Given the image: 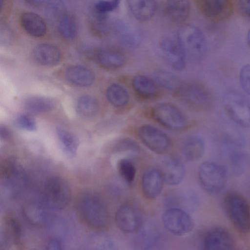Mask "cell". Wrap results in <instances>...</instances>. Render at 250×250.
<instances>
[{
    "instance_id": "9c48e42d",
    "label": "cell",
    "mask_w": 250,
    "mask_h": 250,
    "mask_svg": "<svg viewBox=\"0 0 250 250\" xmlns=\"http://www.w3.org/2000/svg\"><path fill=\"white\" fill-rule=\"evenodd\" d=\"M165 229L170 233L183 235L192 231L194 222L188 213L178 208H168L162 218Z\"/></svg>"
},
{
    "instance_id": "ac0fdd59",
    "label": "cell",
    "mask_w": 250,
    "mask_h": 250,
    "mask_svg": "<svg viewBox=\"0 0 250 250\" xmlns=\"http://www.w3.org/2000/svg\"><path fill=\"white\" fill-rule=\"evenodd\" d=\"M45 204L31 203L26 205L23 210L24 218L31 225L36 227H43L50 220V214Z\"/></svg>"
},
{
    "instance_id": "8fae6325",
    "label": "cell",
    "mask_w": 250,
    "mask_h": 250,
    "mask_svg": "<svg viewBox=\"0 0 250 250\" xmlns=\"http://www.w3.org/2000/svg\"><path fill=\"white\" fill-rule=\"evenodd\" d=\"M195 2L204 16L216 22L229 18L234 9V1L231 0H198Z\"/></svg>"
},
{
    "instance_id": "6da1fadb",
    "label": "cell",
    "mask_w": 250,
    "mask_h": 250,
    "mask_svg": "<svg viewBox=\"0 0 250 250\" xmlns=\"http://www.w3.org/2000/svg\"><path fill=\"white\" fill-rule=\"evenodd\" d=\"M77 211L79 218L86 226L96 230H104L110 224V214L104 201L98 196L86 194L79 200Z\"/></svg>"
},
{
    "instance_id": "7a4b0ae2",
    "label": "cell",
    "mask_w": 250,
    "mask_h": 250,
    "mask_svg": "<svg viewBox=\"0 0 250 250\" xmlns=\"http://www.w3.org/2000/svg\"><path fill=\"white\" fill-rule=\"evenodd\" d=\"M175 94L188 107L197 111L208 110L213 105L210 91L197 80L182 83Z\"/></svg>"
},
{
    "instance_id": "4dcf8cb0",
    "label": "cell",
    "mask_w": 250,
    "mask_h": 250,
    "mask_svg": "<svg viewBox=\"0 0 250 250\" xmlns=\"http://www.w3.org/2000/svg\"><path fill=\"white\" fill-rule=\"evenodd\" d=\"M76 107V110L80 115L84 117H91L96 114L99 105L95 98L85 95L78 99Z\"/></svg>"
},
{
    "instance_id": "d6a6232c",
    "label": "cell",
    "mask_w": 250,
    "mask_h": 250,
    "mask_svg": "<svg viewBox=\"0 0 250 250\" xmlns=\"http://www.w3.org/2000/svg\"><path fill=\"white\" fill-rule=\"evenodd\" d=\"M61 36L67 41L74 40L77 35L78 25L74 17L70 15L63 16L58 25Z\"/></svg>"
},
{
    "instance_id": "ba28073f",
    "label": "cell",
    "mask_w": 250,
    "mask_h": 250,
    "mask_svg": "<svg viewBox=\"0 0 250 250\" xmlns=\"http://www.w3.org/2000/svg\"><path fill=\"white\" fill-rule=\"evenodd\" d=\"M71 190L66 181L60 177L49 178L43 190L45 204L49 207L61 209L65 207L71 199Z\"/></svg>"
},
{
    "instance_id": "4316f807",
    "label": "cell",
    "mask_w": 250,
    "mask_h": 250,
    "mask_svg": "<svg viewBox=\"0 0 250 250\" xmlns=\"http://www.w3.org/2000/svg\"><path fill=\"white\" fill-rule=\"evenodd\" d=\"M197 203L196 195L189 191L174 193L166 199V203L170 206L169 208H178L186 211V208H194Z\"/></svg>"
},
{
    "instance_id": "9a60e30c",
    "label": "cell",
    "mask_w": 250,
    "mask_h": 250,
    "mask_svg": "<svg viewBox=\"0 0 250 250\" xmlns=\"http://www.w3.org/2000/svg\"><path fill=\"white\" fill-rule=\"evenodd\" d=\"M164 181L160 170L149 168L143 174L142 188L144 195L149 199L156 198L161 192Z\"/></svg>"
},
{
    "instance_id": "e575fe53",
    "label": "cell",
    "mask_w": 250,
    "mask_h": 250,
    "mask_svg": "<svg viewBox=\"0 0 250 250\" xmlns=\"http://www.w3.org/2000/svg\"><path fill=\"white\" fill-rule=\"evenodd\" d=\"M118 170L122 178L127 183L133 182L136 170L132 161L127 158H122L118 163Z\"/></svg>"
},
{
    "instance_id": "277c9868",
    "label": "cell",
    "mask_w": 250,
    "mask_h": 250,
    "mask_svg": "<svg viewBox=\"0 0 250 250\" xmlns=\"http://www.w3.org/2000/svg\"><path fill=\"white\" fill-rule=\"evenodd\" d=\"M226 213L231 223L239 231L246 233L250 230V206L241 194L230 191L224 198Z\"/></svg>"
},
{
    "instance_id": "d4e9b609",
    "label": "cell",
    "mask_w": 250,
    "mask_h": 250,
    "mask_svg": "<svg viewBox=\"0 0 250 250\" xmlns=\"http://www.w3.org/2000/svg\"><path fill=\"white\" fill-rule=\"evenodd\" d=\"M205 151L204 141L197 136H190L183 143L182 153L184 157L189 161H195L200 159Z\"/></svg>"
},
{
    "instance_id": "8992f818",
    "label": "cell",
    "mask_w": 250,
    "mask_h": 250,
    "mask_svg": "<svg viewBox=\"0 0 250 250\" xmlns=\"http://www.w3.org/2000/svg\"><path fill=\"white\" fill-rule=\"evenodd\" d=\"M224 109L229 118L241 127H250V104L241 93L231 90L224 96Z\"/></svg>"
},
{
    "instance_id": "ab89813d",
    "label": "cell",
    "mask_w": 250,
    "mask_h": 250,
    "mask_svg": "<svg viewBox=\"0 0 250 250\" xmlns=\"http://www.w3.org/2000/svg\"><path fill=\"white\" fill-rule=\"evenodd\" d=\"M237 7L239 12L243 16L250 18V0L238 1Z\"/></svg>"
},
{
    "instance_id": "603a6c76",
    "label": "cell",
    "mask_w": 250,
    "mask_h": 250,
    "mask_svg": "<svg viewBox=\"0 0 250 250\" xmlns=\"http://www.w3.org/2000/svg\"><path fill=\"white\" fill-rule=\"evenodd\" d=\"M127 2L134 18L141 21H146L151 19L157 8V3L155 0H129Z\"/></svg>"
},
{
    "instance_id": "b9f144b4",
    "label": "cell",
    "mask_w": 250,
    "mask_h": 250,
    "mask_svg": "<svg viewBox=\"0 0 250 250\" xmlns=\"http://www.w3.org/2000/svg\"><path fill=\"white\" fill-rule=\"evenodd\" d=\"M10 133L9 131L5 128L1 127H0V137L4 139L9 138Z\"/></svg>"
},
{
    "instance_id": "52a82bcc",
    "label": "cell",
    "mask_w": 250,
    "mask_h": 250,
    "mask_svg": "<svg viewBox=\"0 0 250 250\" xmlns=\"http://www.w3.org/2000/svg\"><path fill=\"white\" fill-rule=\"evenodd\" d=\"M152 115L157 122L171 130H183L188 125L185 114L171 103H163L155 105L152 108Z\"/></svg>"
},
{
    "instance_id": "cb8c5ba5",
    "label": "cell",
    "mask_w": 250,
    "mask_h": 250,
    "mask_svg": "<svg viewBox=\"0 0 250 250\" xmlns=\"http://www.w3.org/2000/svg\"><path fill=\"white\" fill-rule=\"evenodd\" d=\"M21 23L25 31L32 36L41 37L46 33V25L44 21L36 13H23L21 17Z\"/></svg>"
},
{
    "instance_id": "f35d334b",
    "label": "cell",
    "mask_w": 250,
    "mask_h": 250,
    "mask_svg": "<svg viewBox=\"0 0 250 250\" xmlns=\"http://www.w3.org/2000/svg\"><path fill=\"white\" fill-rule=\"evenodd\" d=\"M95 244V250H116L113 242L105 237H98Z\"/></svg>"
},
{
    "instance_id": "4fadbf2b",
    "label": "cell",
    "mask_w": 250,
    "mask_h": 250,
    "mask_svg": "<svg viewBox=\"0 0 250 250\" xmlns=\"http://www.w3.org/2000/svg\"><path fill=\"white\" fill-rule=\"evenodd\" d=\"M204 250H236L234 240L225 229L215 227L210 229L203 239Z\"/></svg>"
},
{
    "instance_id": "836d02e7",
    "label": "cell",
    "mask_w": 250,
    "mask_h": 250,
    "mask_svg": "<svg viewBox=\"0 0 250 250\" xmlns=\"http://www.w3.org/2000/svg\"><path fill=\"white\" fill-rule=\"evenodd\" d=\"M4 229L6 238L15 244L19 243L22 229L19 222L16 218L11 217L6 218Z\"/></svg>"
},
{
    "instance_id": "7c38bea8",
    "label": "cell",
    "mask_w": 250,
    "mask_h": 250,
    "mask_svg": "<svg viewBox=\"0 0 250 250\" xmlns=\"http://www.w3.org/2000/svg\"><path fill=\"white\" fill-rule=\"evenodd\" d=\"M140 140L152 151L163 154L169 148L168 137L161 130L148 125L140 126L137 131Z\"/></svg>"
},
{
    "instance_id": "d590c367",
    "label": "cell",
    "mask_w": 250,
    "mask_h": 250,
    "mask_svg": "<svg viewBox=\"0 0 250 250\" xmlns=\"http://www.w3.org/2000/svg\"><path fill=\"white\" fill-rule=\"evenodd\" d=\"M119 3V0H100L95 3L94 7L96 11L103 16L115 10Z\"/></svg>"
},
{
    "instance_id": "1f68e13d",
    "label": "cell",
    "mask_w": 250,
    "mask_h": 250,
    "mask_svg": "<svg viewBox=\"0 0 250 250\" xmlns=\"http://www.w3.org/2000/svg\"><path fill=\"white\" fill-rule=\"evenodd\" d=\"M154 78L158 85L174 93L182 83L176 75L166 70L158 71L154 74Z\"/></svg>"
},
{
    "instance_id": "3957f363",
    "label": "cell",
    "mask_w": 250,
    "mask_h": 250,
    "mask_svg": "<svg viewBox=\"0 0 250 250\" xmlns=\"http://www.w3.org/2000/svg\"><path fill=\"white\" fill-rule=\"evenodd\" d=\"M177 40L186 57L193 61L203 59L207 50V42L202 31L192 24H184L177 32Z\"/></svg>"
},
{
    "instance_id": "44dd1931",
    "label": "cell",
    "mask_w": 250,
    "mask_h": 250,
    "mask_svg": "<svg viewBox=\"0 0 250 250\" xmlns=\"http://www.w3.org/2000/svg\"><path fill=\"white\" fill-rule=\"evenodd\" d=\"M66 80L73 85L87 87L92 85L95 80V75L90 69L81 65H71L65 72Z\"/></svg>"
},
{
    "instance_id": "60d3db41",
    "label": "cell",
    "mask_w": 250,
    "mask_h": 250,
    "mask_svg": "<svg viewBox=\"0 0 250 250\" xmlns=\"http://www.w3.org/2000/svg\"><path fill=\"white\" fill-rule=\"evenodd\" d=\"M46 250H63L61 242L56 238L50 239L47 242Z\"/></svg>"
},
{
    "instance_id": "f546056e",
    "label": "cell",
    "mask_w": 250,
    "mask_h": 250,
    "mask_svg": "<svg viewBox=\"0 0 250 250\" xmlns=\"http://www.w3.org/2000/svg\"><path fill=\"white\" fill-rule=\"evenodd\" d=\"M23 106L27 110L32 112L42 113L52 110L55 106V103L49 98L33 96L24 100Z\"/></svg>"
},
{
    "instance_id": "30bf717a",
    "label": "cell",
    "mask_w": 250,
    "mask_h": 250,
    "mask_svg": "<svg viewBox=\"0 0 250 250\" xmlns=\"http://www.w3.org/2000/svg\"><path fill=\"white\" fill-rule=\"evenodd\" d=\"M115 221L118 229L127 234L139 232L143 226L141 212L130 204H124L118 208L115 213Z\"/></svg>"
},
{
    "instance_id": "ffe728a7",
    "label": "cell",
    "mask_w": 250,
    "mask_h": 250,
    "mask_svg": "<svg viewBox=\"0 0 250 250\" xmlns=\"http://www.w3.org/2000/svg\"><path fill=\"white\" fill-rule=\"evenodd\" d=\"M34 61L39 64L51 66L57 64L61 58V53L55 46L48 43H42L36 46L32 51Z\"/></svg>"
},
{
    "instance_id": "2e32d148",
    "label": "cell",
    "mask_w": 250,
    "mask_h": 250,
    "mask_svg": "<svg viewBox=\"0 0 250 250\" xmlns=\"http://www.w3.org/2000/svg\"><path fill=\"white\" fill-rule=\"evenodd\" d=\"M160 171L164 182L171 186L179 184L182 181L185 173L182 163L174 158H168L164 160Z\"/></svg>"
},
{
    "instance_id": "7402d4cb",
    "label": "cell",
    "mask_w": 250,
    "mask_h": 250,
    "mask_svg": "<svg viewBox=\"0 0 250 250\" xmlns=\"http://www.w3.org/2000/svg\"><path fill=\"white\" fill-rule=\"evenodd\" d=\"M131 84L134 92L142 99H151L158 94V84L147 76L142 75L135 76L132 79Z\"/></svg>"
},
{
    "instance_id": "7bdbcfd3",
    "label": "cell",
    "mask_w": 250,
    "mask_h": 250,
    "mask_svg": "<svg viewBox=\"0 0 250 250\" xmlns=\"http://www.w3.org/2000/svg\"><path fill=\"white\" fill-rule=\"evenodd\" d=\"M247 39L248 44L249 47H250V29L249 30V31L248 32Z\"/></svg>"
},
{
    "instance_id": "83f0119b",
    "label": "cell",
    "mask_w": 250,
    "mask_h": 250,
    "mask_svg": "<svg viewBox=\"0 0 250 250\" xmlns=\"http://www.w3.org/2000/svg\"><path fill=\"white\" fill-rule=\"evenodd\" d=\"M56 132L64 153L69 157L75 156L79 146L78 140L76 136L62 127H58Z\"/></svg>"
},
{
    "instance_id": "74e56055",
    "label": "cell",
    "mask_w": 250,
    "mask_h": 250,
    "mask_svg": "<svg viewBox=\"0 0 250 250\" xmlns=\"http://www.w3.org/2000/svg\"><path fill=\"white\" fill-rule=\"evenodd\" d=\"M16 124L20 128L28 131H34L36 129V124L34 120L27 115H21L19 116Z\"/></svg>"
},
{
    "instance_id": "5b68a950",
    "label": "cell",
    "mask_w": 250,
    "mask_h": 250,
    "mask_svg": "<svg viewBox=\"0 0 250 250\" xmlns=\"http://www.w3.org/2000/svg\"><path fill=\"white\" fill-rule=\"evenodd\" d=\"M198 177L202 188L207 193L216 194L225 186L227 172L222 165L212 161H206L199 167Z\"/></svg>"
},
{
    "instance_id": "8d00e7d4",
    "label": "cell",
    "mask_w": 250,
    "mask_h": 250,
    "mask_svg": "<svg viewBox=\"0 0 250 250\" xmlns=\"http://www.w3.org/2000/svg\"><path fill=\"white\" fill-rule=\"evenodd\" d=\"M239 79L242 88L250 96V64H245L242 67Z\"/></svg>"
},
{
    "instance_id": "d6986e66",
    "label": "cell",
    "mask_w": 250,
    "mask_h": 250,
    "mask_svg": "<svg viewBox=\"0 0 250 250\" xmlns=\"http://www.w3.org/2000/svg\"><path fill=\"white\" fill-rule=\"evenodd\" d=\"M95 59L101 66L111 70L122 67L126 61L125 56L121 51L112 48L98 51L95 55Z\"/></svg>"
},
{
    "instance_id": "5bb4252c",
    "label": "cell",
    "mask_w": 250,
    "mask_h": 250,
    "mask_svg": "<svg viewBox=\"0 0 250 250\" xmlns=\"http://www.w3.org/2000/svg\"><path fill=\"white\" fill-rule=\"evenodd\" d=\"M160 47L168 64L175 70H182L186 65V55L177 40L166 36L160 42Z\"/></svg>"
},
{
    "instance_id": "484cf974",
    "label": "cell",
    "mask_w": 250,
    "mask_h": 250,
    "mask_svg": "<svg viewBox=\"0 0 250 250\" xmlns=\"http://www.w3.org/2000/svg\"><path fill=\"white\" fill-rule=\"evenodd\" d=\"M114 27L119 39L125 46L134 47L139 43L140 36L131 26L122 21H118Z\"/></svg>"
},
{
    "instance_id": "f1b7e54d",
    "label": "cell",
    "mask_w": 250,
    "mask_h": 250,
    "mask_svg": "<svg viewBox=\"0 0 250 250\" xmlns=\"http://www.w3.org/2000/svg\"><path fill=\"white\" fill-rule=\"evenodd\" d=\"M106 96L110 104L116 107L125 106L129 100V93L126 88L116 83H112L108 87Z\"/></svg>"
},
{
    "instance_id": "e0dca14e",
    "label": "cell",
    "mask_w": 250,
    "mask_h": 250,
    "mask_svg": "<svg viewBox=\"0 0 250 250\" xmlns=\"http://www.w3.org/2000/svg\"><path fill=\"white\" fill-rule=\"evenodd\" d=\"M190 9V3L188 0H169L164 5V13L172 22L182 23L189 17Z\"/></svg>"
}]
</instances>
